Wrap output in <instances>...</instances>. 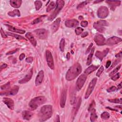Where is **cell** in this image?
Here are the masks:
<instances>
[{
    "mask_svg": "<svg viewBox=\"0 0 122 122\" xmlns=\"http://www.w3.org/2000/svg\"><path fill=\"white\" fill-rule=\"evenodd\" d=\"M82 68L80 64L76 63L69 69L66 74V79L71 81L75 79L82 72Z\"/></svg>",
    "mask_w": 122,
    "mask_h": 122,
    "instance_id": "cell-1",
    "label": "cell"
},
{
    "mask_svg": "<svg viewBox=\"0 0 122 122\" xmlns=\"http://www.w3.org/2000/svg\"><path fill=\"white\" fill-rule=\"evenodd\" d=\"M53 114L52 106L50 105L43 106L40 109L39 117L41 122H44L50 118Z\"/></svg>",
    "mask_w": 122,
    "mask_h": 122,
    "instance_id": "cell-2",
    "label": "cell"
},
{
    "mask_svg": "<svg viewBox=\"0 0 122 122\" xmlns=\"http://www.w3.org/2000/svg\"><path fill=\"white\" fill-rule=\"evenodd\" d=\"M46 101V98L43 96H39L36 97L30 102L29 106L31 110H35L39 106L44 104Z\"/></svg>",
    "mask_w": 122,
    "mask_h": 122,
    "instance_id": "cell-3",
    "label": "cell"
},
{
    "mask_svg": "<svg viewBox=\"0 0 122 122\" xmlns=\"http://www.w3.org/2000/svg\"><path fill=\"white\" fill-rule=\"evenodd\" d=\"M64 5V2L62 0H58L56 2V7H55V9L53 13H52L51 15L48 17V20L49 21H53L57 14L59 13L60 11L63 9Z\"/></svg>",
    "mask_w": 122,
    "mask_h": 122,
    "instance_id": "cell-4",
    "label": "cell"
},
{
    "mask_svg": "<svg viewBox=\"0 0 122 122\" xmlns=\"http://www.w3.org/2000/svg\"><path fill=\"white\" fill-rule=\"evenodd\" d=\"M108 23L104 20H100L94 24V28L100 32H104L106 30L104 26H108Z\"/></svg>",
    "mask_w": 122,
    "mask_h": 122,
    "instance_id": "cell-5",
    "label": "cell"
},
{
    "mask_svg": "<svg viewBox=\"0 0 122 122\" xmlns=\"http://www.w3.org/2000/svg\"><path fill=\"white\" fill-rule=\"evenodd\" d=\"M109 14V10L106 6L100 7L97 11V16L100 19L106 18Z\"/></svg>",
    "mask_w": 122,
    "mask_h": 122,
    "instance_id": "cell-6",
    "label": "cell"
},
{
    "mask_svg": "<svg viewBox=\"0 0 122 122\" xmlns=\"http://www.w3.org/2000/svg\"><path fill=\"white\" fill-rule=\"evenodd\" d=\"M97 80V79L96 78H94L90 83L88 87V88H87V91H86V92L85 94V98L86 99L89 98V97L90 96V95L93 92V91L94 88L95 84L96 83Z\"/></svg>",
    "mask_w": 122,
    "mask_h": 122,
    "instance_id": "cell-7",
    "label": "cell"
},
{
    "mask_svg": "<svg viewBox=\"0 0 122 122\" xmlns=\"http://www.w3.org/2000/svg\"><path fill=\"white\" fill-rule=\"evenodd\" d=\"M45 55H46V61L48 66L51 70H54L55 69L54 61L51 52L49 50H46L45 51Z\"/></svg>",
    "mask_w": 122,
    "mask_h": 122,
    "instance_id": "cell-8",
    "label": "cell"
},
{
    "mask_svg": "<svg viewBox=\"0 0 122 122\" xmlns=\"http://www.w3.org/2000/svg\"><path fill=\"white\" fill-rule=\"evenodd\" d=\"M36 35L41 39L44 40L47 38L48 36V31L44 29H38L34 31Z\"/></svg>",
    "mask_w": 122,
    "mask_h": 122,
    "instance_id": "cell-9",
    "label": "cell"
},
{
    "mask_svg": "<svg viewBox=\"0 0 122 122\" xmlns=\"http://www.w3.org/2000/svg\"><path fill=\"white\" fill-rule=\"evenodd\" d=\"M87 79V75L85 74L81 75L76 81V87L78 90H81L83 87Z\"/></svg>",
    "mask_w": 122,
    "mask_h": 122,
    "instance_id": "cell-10",
    "label": "cell"
},
{
    "mask_svg": "<svg viewBox=\"0 0 122 122\" xmlns=\"http://www.w3.org/2000/svg\"><path fill=\"white\" fill-rule=\"evenodd\" d=\"M94 41L97 45L99 46H102L106 44V40L102 34H97L94 38Z\"/></svg>",
    "mask_w": 122,
    "mask_h": 122,
    "instance_id": "cell-11",
    "label": "cell"
},
{
    "mask_svg": "<svg viewBox=\"0 0 122 122\" xmlns=\"http://www.w3.org/2000/svg\"><path fill=\"white\" fill-rule=\"evenodd\" d=\"M122 41V40L121 38L116 36H113L108 39L106 41V44L108 45L112 46L121 42Z\"/></svg>",
    "mask_w": 122,
    "mask_h": 122,
    "instance_id": "cell-12",
    "label": "cell"
},
{
    "mask_svg": "<svg viewBox=\"0 0 122 122\" xmlns=\"http://www.w3.org/2000/svg\"><path fill=\"white\" fill-rule=\"evenodd\" d=\"M33 75V69L31 68L30 70L29 71L28 74L24 76V77L20 80L19 81V83L20 84H24L28 82L31 78Z\"/></svg>",
    "mask_w": 122,
    "mask_h": 122,
    "instance_id": "cell-13",
    "label": "cell"
},
{
    "mask_svg": "<svg viewBox=\"0 0 122 122\" xmlns=\"http://www.w3.org/2000/svg\"><path fill=\"white\" fill-rule=\"evenodd\" d=\"M79 24V22L76 19H72L67 20L65 22V26L68 28L76 27Z\"/></svg>",
    "mask_w": 122,
    "mask_h": 122,
    "instance_id": "cell-14",
    "label": "cell"
},
{
    "mask_svg": "<svg viewBox=\"0 0 122 122\" xmlns=\"http://www.w3.org/2000/svg\"><path fill=\"white\" fill-rule=\"evenodd\" d=\"M67 89L64 88L62 91L60 100V106L61 108H64L67 98Z\"/></svg>",
    "mask_w": 122,
    "mask_h": 122,
    "instance_id": "cell-15",
    "label": "cell"
},
{
    "mask_svg": "<svg viewBox=\"0 0 122 122\" xmlns=\"http://www.w3.org/2000/svg\"><path fill=\"white\" fill-rule=\"evenodd\" d=\"M3 102L11 110H13L14 108V101L11 98L8 97H4L3 98Z\"/></svg>",
    "mask_w": 122,
    "mask_h": 122,
    "instance_id": "cell-16",
    "label": "cell"
},
{
    "mask_svg": "<svg viewBox=\"0 0 122 122\" xmlns=\"http://www.w3.org/2000/svg\"><path fill=\"white\" fill-rule=\"evenodd\" d=\"M60 18H58L56 20L51 24V31L53 33L55 32L59 29L60 23H61Z\"/></svg>",
    "mask_w": 122,
    "mask_h": 122,
    "instance_id": "cell-17",
    "label": "cell"
},
{
    "mask_svg": "<svg viewBox=\"0 0 122 122\" xmlns=\"http://www.w3.org/2000/svg\"><path fill=\"white\" fill-rule=\"evenodd\" d=\"M109 51V48H107L106 50H104L102 51H97L95 53V56L101 61H102L103 58L105 56H106V55L108 54Z\"/></svg>",
    "mask_w": 122,
    "mask_h": 122,
    "instance_id": "cell-18",
    "label": "cell"
},
{
    "mask_svg": "<svg viewBox=\"0 0 122 122\" xmlns=\"http://www.w3.org/2000/svg\"><path fill=\"white\" fill-rule=\"evenodd\" d=\"M43 77H44V73L43 71H40L36 78L35 79V85L36 86H38L39 85H40L43 79Z\"/></svg>",
    "mask_w": 122,
    "mask_h": 122,
    "instance_id": "cell-19",
    "label": "cell"
},
{
    "mask_svg": "<svg viewBox=\"0 0 122 122\" xmlns=\"http://www.w3.org/2000/svg\"><path fill=\"white\" fill-rule=\"evenodd\" d=\"M26 37L29 40L31 43L32 44V45L34 47H35L37 45V41L36 39L34 38L33 35L30 32H27L25 35Z\"/></svg>",
    "mask_w": 122,
    "mask_h": 122,
    "instance_id": "cell-20",
    "label": "cell"
},
{
    "mask_svg": "<svg viewBox=\"0 0 122 122\" xmlns=\"http://www.w3.org/2000/svg\"><path fill=\"white\" fill-rule=\"evenodd\" d=\"M106 2L108 4L111 9L113 11H114L116 7L120 6L121 4V1H107Z\"/></svg>",
    "mask_w": 122,
    "mask_h": 122,
    "instance_id": "cell-21",
    "label": "cell"
},
{
    "mask_svg": "<svg viewBox=\"0 0 122 122\" xmlns=\"http://www.w3.org/2000/svg\"><path fill=\"white\" fill-rule=\"evenodd\" d=\"M11 5L15 8H19L22 4V1L21 0H11L10 1Z\"/></svg>",
    "mask_w": 122,
    "mask_h": 122,
    "instance_id": "cell-22",
    "label": "cell"
},
{
    "mask_svg": "<svg viewBox=\"0 0 122 122\" xmlns=\"http://www.w3.org/2000/svg\"><path fill=\"white\" fill-rule=\"evenodd\" d=\"M33 115V114L28 111H24L22 113L23 118L26 120H30L31 119Z\"/></svg>",
    "mask_w": 122,
    "mask_h": 122,
    "instance_id": "cell-23",
    "label": "cell"
},
{
    "mask_svg": "<svg viewBox=\"0 0 122 122\" xmlns=\"http://www.w3.org/2000/svg\"><path fill=\"white\" fill-rule=\"evenodd\" d=\"M98 68V66L91 65L85 70V71H84V74L86 75H89L94 71H95Z\"/></svg>",
    "mask_w": 122,
    "mask_h": 122,
    "instance_id": "cell-24",
    "label": "cell"
},
{
    "mask_svg": "<svg viewBox=\"0 0 122 122\" xmlns=\"http://www.w3.org/2000/svg\"><path fill=\"white\" fill-rule=\"evenodd\" d=\"M6 25L7 26V27L8 28V30L12 32L18 33H20V34H24L25 32V31L24 30L18 29L17 28H16L14 27H13V26H10L9 25Z\"/></svg>",
    "mask_w": 122,
    "mask_h": 122,
    "instance_id": "cell-25",
    "label": "cell"
},
{
    "mask_svg": "<svg viewBox=\"0 0 122 122\" xmlns=\"http://www.w3.org/2000/svg\"><path fill=\"white\" fill-rule=\"evenodd\" d=\"M6 34H7V35L13 37L17 40H26L24 37H23L21 35H20L16 34H14V33H13L12 32H7Z\"/></svg>",
    "mask_w": 122,
    "mask_h": 122,
    "instance_id": "cell-26",
    "label": "cell"
},
{
    "mask_svg": "<svg viewBox=\"0 0 122 122\" xmlns=\"http://www.w3.org/2000/svg\"><path fill=\"white\" fill-rule=\"evenodd\" d=\"M94 48H93V49H91V53L88 56V58L87 60V63H86V64L87 65H89L91 64L92 61V58H93V56L94 54Z\"/></svg>",
    "mask_w": 122,
    "mask_h": 122,
    "instance_id": "cell-27",
    "label": "cell"
},
{
    "mask_svg": "<svg viewBox=\"0 0 122 122\" xmlns=\"http://www.w3.org/2000/svg\"><path fill=\"white\" fill-rule=\"evenodd\" d=\"M89 112H91V116H90V120L91 122H94L95 121L98 117L97 115L96 114V110H95V109H92L91 111H90Z\"/></svg>",
    "mask_w": 122,
    "mask_h": 122,
    "instance_id": "cell-28",
    "label": "cell"
},
{
    "mask_svg": "<svg viewBox=\"0 0 122 122\" xmlns=\"http://www.w3.org/2000/svg\"><path fill=\"white\" fill-rule=\"evenodd\" d=\"M19 87L17 85H15L14 86H13V87L12 88V89L9 91V94L11 95H14L15 94H16L18 93V91H19Z\"/></svg>",
    "mask_w": 122,
    "mask_h": 122,
    "instance_id": "cell-29",
    "label": "cell"
},
{
    "mask_svg": "<svg viewBox=\"0 0 122 122\" xmlns=\"http://www.w3.org/2000/svg\"><path fill=\"white\" fill-rule=\"evenodd\" d=\"M8 14L11 16V17H15V16H18L19 17L21 15L20 11L18 10H14L13 11L10 12L8 13Z\"/></svg>",
    "mask_w": 122,
    "mask_h": 122,
    "instance_id": "cell-30",
    "label": "cell"
},
{
    "mask_svg": "<svg viewBox=\"0 0 122 122\" xmlns=\"http://www.w3.org/2000/svg\"><path fill=\"white\" fill-rule=\"evenodd\" d=\"M56 7V4L54 2H51L49 5H48V6L47 8L46 9V11L47 12H50L51 10H52L53 9H54V8H55Z\"/></svg>",
    "mask_w": 122,
    "mask_h": 122,
    "instance_id": "cell-31",
    "label": "cell"
},
{
    "mask_svg": "<svg viewBox=\"0 0 122 122\" xmlns=\"http://www.w3.org/2000/svg\"><path fill=\"white\" fill-rule=\"evenodd\" d=\"M101 117L103 120H107L110 117V114L107 112H104L101 114Z\"/></svg>",
    "mask_w": 122,
    "mask_h": 122,
    "instance_id": "cell-32",
    "label": "cell"
},
{
    "mask_svg": "<svg viewBox=\"0 0 122 122\" xmlns=\"http://www.w3.org/2000/svg\"><path fill=\"white\" fill-rule=\"evenodd\" d=\"M65 46V39L64 38H62L60 43V49L62 52H63L64 50Z\"/></svg>",
    "mask_w": 122,
    "mask_h": 122,
    "instance_id": "cell-33",
    "label": "cell"
},
{
    "mask_svg": "<svg viewBox=\"0 0 122 122\" xmlns=\"http://www.w3.org/2000/svg\"><path fill=\"white\" fill-rule=\"evenodd\" d=\"M34 4L35 6V9L37 11L39 10L42 6V3L40 1H36L34 2Z\"/></svg>",
    "mask_w": 122,
    "mask_h": 122,
    "instance_id": "cell-34",
    "label": "cell"
},
{
    "mask_svg": "<svg viewBox=\"0 0 122 122\" xmlns=\"http://www.w3.org/2000/svg\"><path fill=\"white\" fill-rule=\"evenodd\" d=\"M121 67V64H120V65H119V66H118L116 68H115L111 73H110V74H109V76H110V77H112L113 76H114L115 74H116L117 73V72L119 70V69H120Z\"/></svg>",
    "mask_w": 122,
    "mask_h": 122,
    "instance_id": "cell-35",
    "label": "cell"
},
{
    "mask_svg": "<svg viewBox=\"0 0 122 122\" xmlns=\"http://www.w3.org/2000/svg\"><path fill=\"white\" fill-rule=\"evenodd\" d=\"M45 16L44 15V16H42L39 17V18H37L36 19L34 20V21L32 22L31 24H36L39 23L40 22H42V21H43V17H44Z\"/></svg>",
    "mask_w": 122,
    "mask_h": 122,
    "instance_id": "cell-36",
    "label": "cell"
},
{
    "mask_svg": "<svg viewBox=\"0 0 122 122\" xmlns=\"http://www.w3.org/2000/svg\"><path fill=\"white\" fill-rule=\"evenodd\" d=\"M83 29L81 27H77L75 30V32L77 35H79L83 32Z\"/></svg>",
    "mask_w": 122,
    "mask_h": 122,
    "instance_id": "cell-37",
    "label": "cell"
},
{
    "mask_svg": "<svg viewBox=\"0 0 122 122\" xmlns=\"http://www.w3.org/2000/svg\"><path fill=\"white\" fill-rule=\"evenodd\" d=\"M103 71H104V67H103V66H101L100 67V68L99 69L98 72H97V73H96V76H97V77H100V75H102V72H103Z\"/></svg>",
    "mask_w": 122,
    "mask_h": 122,
    "instance_id": "cell-38",
    "label": "cell"
},
{
    "mask_svg": "<svg viewBox=\"0 0 122 122\" xmlns=\"http://www.w3.org/2000/svg\"><path fill=\"white\" fill-rule=\"evenodd\" d=\"M122 99H108V101L113 102V103H121L122 102Z\"/></svg>",
    "mask_w": 122,
    "mask_h": 122,
    "instance_id": "cell-39",
    "label": "cell"
},
{
    "mask_svg": "<svg viewBox=\"0 0 122 122\" xmlns=\"http://www.w3.org/2000/svg\"><path fill=\"white\" fill-rule=\"evenodd\" d=\"M10 87V83H8L2 85L1 87V90H5L8 89Z\"/></svg>",
    "mask_w": 122,
    "mask_h": 122,
    "instance_id": "cell-40",
    "label": "cell"
},
{
    "mask_svg": "<svg viewBox=\"0 0 122 122\" xmlns=\"http://www.w3.org/2000/svg\"><path fill=\"white\" fill-rule=\"evenodd\" d=\"M88 3H89V2H88V1H85V2L82 3L77 6V9H79L83 8L84 6H85L86 4H87Z\"/></svg>",
    "mask_w": 122,
    "mask_h": 122,
    "instance_id": "cell-41",
    "label": "cell"
},
{
    "mask_svg": "<svg viewBox=\"0 0 122 122\" xmlns=\"http://www.w3.org/2000/svg\"><path fill=\"white\" fill-rule=\"evenodd\" d=\"M120 77V73H116L115 75H114V76H113L112 77H111V79L112 80L114 81H116L117 80H118Z\"/></svg>",
    "mask_w": 122,
    "mask_h": 122,
    "instance_id": "cell-42",
    "label": "cell"
},
{
    "mask_svg": "<svg viewBox=\"0 0 122 122\" xmlns=\"http://www.w3.org/2000/svg\"><path fill=\"white\" fill-rule=\"evenodd\" d=\"M117 90V88L115 86H112L111 87L109 88V89H108L107 90V91L108 92V93H110V92H114L116 90Z\"/></svg>",
    "mask_w": 122,
    "mask_h": 122,
    "instance_id": "cell-43",
    "label": "cell"
},
{
    "mask_svg": "<svg viewBox=\"0 0 122 122\" xmlns=\"http://www.w3.org/2000/svg\"><path fill=\"white\" fill-rule=\"evenodd\" d=\"M88 24V23L86 21H83L81 23V25L82 27H86L87 26Z\"/></svg>",
    "mask_w": 122,
    "mask_h": 122,
    "instance_id": "cell-44",
    "label": "cell"
},
{
    "mask_svg": "<svg viewBox=\"0 0 122 122\" xmlns=\"http://www.w3.org/2000/svg\"><path fill=\"white\" fill-rule=\"evenodd\" d=\"M1 35H2L3 38H6L7 37V34H5V33L4 32V31H3V29L2 28H1Z\"/></svg>",
    "mask_w": 122,
    "mask_h": 122,
    "instance_id": "cell-45",
    "label": "cell"
},
{
    "mask_svg": "<svg viewBox=\"0 0 122 122\" xmlns=\"http://www.w3.org/2000/svg\"><path fill=\"white\" fill-rule=\"evenodd\" d=\"M19 50V49H16V50H13V51H9L8 53H7L6 54V55H12L13 54H15V53H16V52L17 51H18Z\"/></svg>",
    "mask_w": 122,
    "mask_h": 122,
    "instance_id": "cell-46",
    "label": "cell"
},
{
    "mask_svg": "<svg viewBox=\"0 0 122 122\" xmlns=\"http://www.w3.org/2000/svg\"><path fill=\"white\" fill-rule=\"evenodd\" d=\"M33 58L32 57H29L26 59V62L28 63H31L33 62Z\"/></svg>",
    "mask_w": 122,
    "mask_h": 122,
    "instance_id": "cell-47",
    "label": "cell"
},
{
    "mask_svg": "<svg viewBox=\"0 0 122 122\" xmlns=\"http://www.w3.org/2000/svg\"><path fill=\"white\" fill-rule=\"evenodd\" d=\"M93 45V43H91L90 44V45H89V47L88 48L87 50H86V54H87L88 53H89V51H91V49H92V47Z\"/></svg>",
    "mask_w": 122,
    "mask_h": 122,
    "instance_id": "cell-48",
    "label": "cell"
},
{
    "mask_svg": "<svg viewBox=\"0 0 122 122\" xmlns=\"http://www.w3.org/2000/svg\"><path fill=\"white\" fill-rule=\"evenodd\" d=\"M120 60H116L115 61H114V63H113V65L111 66V67L110 68V70L111 69H112L114 66H115L116 64H117V63H119L120 62Z\"/></svg>",
    "mask_w": 122,
    "mask_h": 122,
    "instance_id": "cell-49",
    "label": "cell"
},
{
    "mask_svg": "<svg viewBox=\"0 0 122 122\" xmlns=\"http://www.w3.org/2000/svg\"><path fill=\"white\" fill-rule=\"evenodd\" d=\"M88 35V32L87 31H85V32H84L82 34H81V37L82 38H84L85 37H86Z\"/></svg>",
    "mask_w": 122,
    "mask_h": 122,
    "instance_id": "cell-50",
    "label": "cell"
},
{
    "mask_svg": "<svg viewBox=\"0 0 122 122\" xmlns=\"http://www.w3.org/2000/svg\"><path fill=\"white\" fill-rule=\"evenodd\" d=\"M25 54H22L21 55H20V56H19V59L20 61L23 60L24 58H25Z\"/></svg>",
    "mask_w": 122,
    "mask_h": 122,
    "instance_id": "cell-51",
    "label": "cell"
},
{
    "mask_svg": "<svg viewBox=\"0 0 122 122\" xmlns=\"http://www.w3.org/2000/svg\"><path fill=\"white\" fill-rule=\"evenodd\" d=\"M122 56V51H121L119 53L116 55L115 57L116 58H121Z\"/></svg>",
    "mask_w": 122,
    "mask_h": 122,
    "instance_id": "cell-52",
    "label": "cell"
},
{
    "mask_svg": "<svg viewBox=\"0 0 122 122\" xmlns=\"http://www.w3.org/2000/svg\"><path fill=\"white\" fill-rule=\"evenodd\" d=\"M111 61H108L106 63V68H108L110 65H111Z\"/></svg>",
    "mask_w": 122,
    "mask_h": 122,
    "instance_id": "cell-53",
    "label": "cell"
},
{
    "mask_svg": "<svg viewBox=\"0 0 122 122\" xmlns=\"http://www.w3.org/2000/svg\"><path fill=\"white\" fill-rule=\"evenodd\" d=\"M7 67V65L6 64V63H4V64H3L2 65H1V70L2 69H5V68H6Z\"/></svg>",
    "mask_w": 122,
    "mask_h": 122,
    "instance_id": "cell-54",
    "label": "cell"
},
{
    "mask_svg": "<svg viewBox=\"0 0 122 122\" xmlns=\"http://www.w3.org/2000/svg\"><path fill=\"white\" fill-rule=\"evenodd\" d=\"M66 58H67V60H69L70 58V54L69 53H68L67 54Z\"/></svg>",
    "mask_w": 122,
    "mask_h": 122,
    "instance_id": "cell-55",
    "label": "cell"
},
{
    "mask_svg": "<svg viewBox=\"0 0 122 122\" xmlns=\"http://www.w3.org/2000/svg\"><path fill=\"white\" fill-rule=\"evenodd\" d=\"M122 88V83H121L118 86V88L117 89V90H120Z\"/></svg>",
    "mask_w": 122,
    "mask_h": 122,
    "instance_id": "cell-56",
    "label": "cell"
},
{
    "mask_svg": "<svg viewBox=\"0 0 122 122\" xmlns=\"http://www.w3.org/2000/svg\"><path fill=\"white\" fill-rule=\"evenodd\" d=\"M106 108H107V109H110V110H112V111H116V112H118V111L117 110H116V109H112V108H110V107H106Z\"/></svg>",
    "mask_w": 122,
    "mask_h": 122,
    "instance_id": "cell-57",
    "label": "cell"
},
{
    "mask_svg": "<svg viewBox=\"0 0 122 122\" xmlns=\"http://www.w3.org/2000/svg\"><path fill=\"white\" fill-rule=\"evenodd\" d=\"M56 120H55V122H60V118H59V115H57V118H56Z\"/></svg>",
    "mask_w": 122,
    "mask_h": 122,
    "instance_id": "cell-58",
    "label": "cell"
},
{
    "mask_svg": "<svg viewBox=\"0 0 122 122\" xmlns=\"http://www.w3.org/2000/svg\"><path fill=\"white\" fill-rule=\"evenodd\" d=\"M102 2V1H95L94 2V3H99V2Z\"/></svg>",
    "mask_w": 122,
    "mask_h": 122,
    "instance_id": "cell-59",
    "label": "cell"
}]
</instances>
